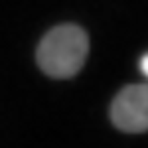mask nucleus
<instances>
[{"instance_id":"obj_1","label":"nucleus","mask_w":148,"mask_h":148,"mask_svg":"<svg viewBox=\"0 0 148 148\" xmlns=\"http://www.w3.org/2000/svg\"><path fill=\"white\" fill-rule=\"evenodd\" d=\"M89 56V36L77 24H61L47 32L36 49L38 67L53 79L79 73Z\"/></svg>"},{"instance_id":"obj_2","label":"nucleus","mask_w":148,"mask_h":148,"mask_svg":"<svg viewBox=\"0 0 148 148\" xmlns=\"http://www.w3.org/2000/svg\"><path fill=\"white\" fill-rule=\"evenodd\" d=\"M113 125L128 134L148 130V83L126 85L116 93L111 105Z\"/></svg>"},{"instance_id":"obj_3","label":"nucleus","mask_w":148,"mask_h":148,"mask_svg":"<svg viewBox=\"0 0 148 148\" xmlns=\"http://www.w3.org/2000/svg\"><path fill=\"white\" fill-rule=\"evenodd\" d=\"M140 69H142V73L148 77V53L142 57V59H140Z\"/></svg>"}]
</instances>
